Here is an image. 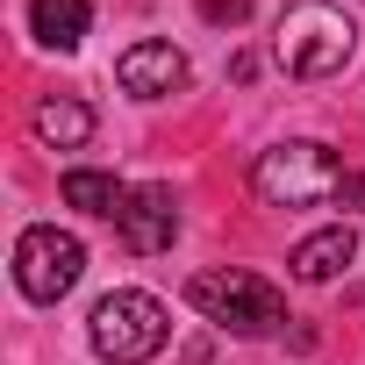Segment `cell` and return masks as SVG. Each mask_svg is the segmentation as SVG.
I'll return each mask as SVG.
<instances>
[{
	"instance_id": "cell-1",
	"label": "cell",
	"mask_w": 365,
	"mask_h": 365,
	"mask_svg": "<svg viewBox=\"0 0 365 365\" xmlns=\"http://www.w3.org/2000/svg\"><path fill=\"white\" fill-rule=\"evenodd\" d=\"M358 51V22L336 8V0H294L279 15V36H272V65L287 79H329L344 72Z\"/></svg>"
},
{
	"instance_id": "cell-2",
	"label": "cell",
	"mask_w": 365,
	"mask_h": 365,
	"mask_svg": "<svg viewBox=\"0 0 365 365\" xmlns=\"http://www.w3.org/2000/svg\"><path fill=\"white\" fill-rule=\"evenodd\" d=\"M187 301H194L215 329H230V336H272L279 322H294V315H287V294H279L272 279L244 272V265H230V272H194V279H187Z\"/></svg>"
},
{
	"instance_id": "cell-3",
	"label": "cell",
	"mask_w": 365,
	"mask_h": 365,
	"mask_svg": "<svg viewBox=\"0 0 365 365\" xmlns=\"http://www.w3.org/2000/svg\"><path fill=\"white\" fill-rule=\"evenodd\" d=\"M251 187H258L265 208H322V201H336V187H344V165H336L329 143H308V136H301V143L258 150Z\"/></svg>"
},
{
	"instance_id": "cell-4",
	"label": "cell",
	"mask_w": 365,
	"mask_h": 365,
	"mask_svg": "<svg viewBox=\"0 0 365 365\" xmlns=\"http://www.w3.org/2000/svg\"><path fill=\"white\" fill-rule=\"evenodd\" d=\"M86 336H93V351H101L108 365H143V358H158V351H165L172 315H165V301H158V294H143V287H115V294H101V301H93Z\"/></svg>"
},
{
	"instance_id": "cell-5",
	"label": "cell",
	"mask_w": 365,
	"mask_h": 365,
	"mask_svg": "<svg viewBox=\"0 0 365 365\" xmlns=\"http://www.w3.org/2000/svg\"><path fill=\"white\" fill-rule=\"evenodd\" d=\"M79 272H86V244H79L72 230H58V222H29V230L15 237V287H22L36 308L65 301V294L79 287Z\"/></svg>"
},
{
	"instance_id": "cell-6",
	"label": "cell",
	"mask_w": 365,
	"mask_h": 365,
	"mask_svg": "<svg viewBox=\"0 0 365 365\" xmlns=\"http://www.w3.org/2000/svg\"><path fill=\"white\" fill-rule=\"evenodd\" d=\"M115 237H122V251H136V258H158V251H172V237H179V201H172V187H129V201H122V215H115Z\"/></svg>"
},
{
	"instance_id": "cell-7",
	"label": "cell",
	"mask_w": 365,
	"mask_h": 365,
	"mask_svg": "<svg viewBox=\"0 0 365 365\" xmlns=\"http://www.w3.org/2000/svg\"><path fill=\"white\" fill-rule=\"evenodd\" d=\"M115 79H122V93H136V101H165V93H179L187 86V51H172V43H129L122 58H115Z\"/></svg>"
},
{
	"instance_id": "cell-8",
	"label": "cell",
	"mask_w": 365,
	"mask_h": 365,
	"mask_svg": "<svg viewBox=\"0 0 365 365\" xmlns=\"http://www.w3.org/2000/svg\"><path fill=\"white\" fill-rule=\"evenodd\" d=\"M351 258H358V230H351V222H329V230H315V237H301V244H294L287 272H294L301 287H329Z\"/></svg>"
},
{
	"instance_id": "cell-9",
	"label": "cell",
	"mask_w": 365,
	"mask_h": 365,
	"mask_svg": "<svg viewBox=\"0 0 365 365\" xmlns=\"http://www.w3.org/2000/svg\"><path fill=\"white\" fill-rule=\"evenodd\" d=\"M93 29V8L86 0H29V36L43 51H79Z\"/></svg>"
},
{
	"instance_id": "cell-10",
	"label": "cell",
	"mask_w": 365,
	"mask_h": 365,
	"mask_svg": "<svg viewBox=\"0 0 365 365\" xmlns=\"http://www.w3.org/2000/svg\"><path fill=\"white\" fill-rule=\"evenodd\" d=\"M36 136H43L51 150H79V143L93 136V108H86L79 93H51V101H36Z\"/></svg>"
},
{
	"instance_id": "cell-11",
	"label": "cell",
	"mask_w": 365,
	"mask_h": 365,
	"mask_svg": "<svg viewBox=\"0 0 365 365\" xmlns=\"http://www.w3.org/2000/svg\"><path fill=\"white\" fill-rule=\"evenodd\" d=\"M122 201H129V187L115 172H93V165L65 172V208H79V215H122Z\"/></svg>"
},
{
	"instance_id": "cell-12",
	"label": "cell",
	"mask_w": 365,
	"mask_h": 365,
	"mask_svg": "<svg viewBox=\"0 0 365 365\" xmlns=\"http://www.w3.org/2000/svg\"><path fill=\"white\" fill-rule=\"evenodd\" d=\"M201 15H208L215 29H237V22L251 15V0H201Z\"/></svg>"
},
{
	"instance_id": "cell-13",
	"label": "cell",
	"mask_w": 365,
	"mask_h": 365,
	"mask_svg": "<svg viewBox=\"0 0 365 365\" xmlns=\"http://www.w3.org/2000/svg\"><path fill=\"white\" fill-rule=\"evenodd\" d=\"M336 201H344V215H351V208H365V172H344V187H336Z\"/></svg>"
},
{
	"instance_id": "cell-14",
	"label": "cell",
	"mask_w": 365,
	"mask_h": 365,
	"mask_svg": "<svg viewBox=\"0 0 365 365\" xmlns=\"http://www.w3.org/2000/svg\"><path fill=\"white\" fill-rule=\"evenodd\" d=\"M230 79H237V86H251V79H258V58H251V51H237V58H230Z\"/></svg>"
}]
</instances>
